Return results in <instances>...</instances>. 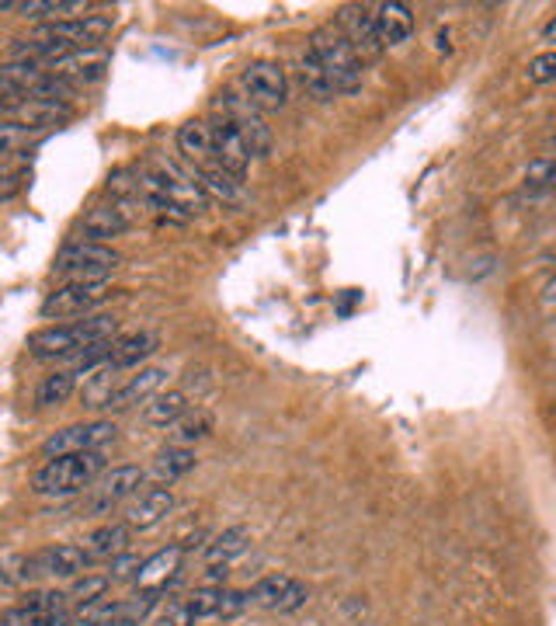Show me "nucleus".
I'll return each mask as SVG.
<instances>
[{
    "label": "nucleus",
    "mask_w": 556,
    "mask_h": 626,
    "mask_svg": "<svg viewBox=\"0 0 556 626\" xmlns=\"http://www.w3.org/2000/svg\"><path fill=\"white\" fill-rule=\"evenodd\" d=\"M119 320L112 313H94V317L73 320V324H60V327H46V331H35L28 338V352L35 359H70L80 348L98 345V341H112Z\"/></svg>",
    "instance_id": "1"
},
{
    "label": "nucleus",
    "mask_w": 556,
    "mask_h": 626,
    "mask_svg": "<svg viewBox=\"0 0 556 626\" xmlns=\"http://www.w3.org/2000/svg\"><path fill=\"white\" fill-rule=\"evenodd\" d=\"M310 49L320 60V67L327 70V77H331V84L338 94H355L358 87H362V60L355 56V49L348 46L345 32H341L334 21L331 25L313 28Z\"/></svg>",
    "instance_id": "2"
},
{
    "label": "nucleus",
    "mask_w": 556,
    "mask_h": 626,
    "mask_svg": "<svg viewBox=\"0 0 556 626\" xmlns=\"http://www.w3.org/2000/svg\"><path fill=\"white\" fill-rule=\"evenodd\" d=\"M105 470L101 453H77V456H60V460H49L46 467L32 477L35 494H46V498H67L84 487H91L98 480V473Z\"/></svg>",
    "instance_id": "3"
},
{
    "label": "nucleus",
    "mask_w": 556,
    "mask_h": 626,
    "mask_svg": "<svg viewBox=\"0 0 556 626\" xmlns=\"http://www.w3.org/2000/svg\"><path fill=\"white\" fill-rule=\"evenodd\" d=\"M122 265V254L112 251L108 244H91V240H77V244H67L60 254H56V272L70 275L73 282L84 279H105L108 272Z\"/></svg>",
    "instance_id": "4"
},
{
    "label": "nucleus",
    "mask_w": 556,
    "mask_h": 626,
    "mask_svg": "<svg viewBox=\"0 0 556 626\" xmlns=\"http://www.w3.org/2000/svg\"><path fill=\"white\" fill-rule=\"evenodd\" d=\"M115 439H119V428L112 421H84V425H70L63 432L49 435L42 442V456L46 460H60V456H77V453H101Z\"/></svg>",
    "instance_id": "5"
},
{
    "label": "nucleus",
    "mask_w": 556,
    "mask_h": 626,
    "mask_svg": "<svg viewBox=\"0 0 556 626\" xmlns=\"http://www.w3.org/2000/svg\"><path fill=\"white\" fill-rule=\"evenodd\" d=\"M108 32H112V18H108V14H80V18H60V21H53V25L39 28L35 39L60 42V46L73 49V53H87V49L98 46Z\"/></svg>",
    "instance_id": "6"
},
{
    "label": "nucleus",
    "mask_w": 556,
    "mask_h": 626,
    "mask_svg": "<svg viewBox=\"0 0 556 626\" xmlns=\"http://www.w3.org/2000/svg\"><path fill=\"white\" fill-rule=\"evenodd\" d=\"M219 115L244 136V143L251 147L254 157H268L272 154V129L265 126V119L258 115V108L247 98H237V94H219L216 101Z\"/></svg>",
    "instance_id": "7"
},
{
    "label": "nucleus",
    "mask_w": 556,
    "mask_h": 626,
    "mask_svg": "<svg viewBox=\"0 0 556 626\" xmlns=\"http://www.w3.org/2000/svg\"><path fill=\"white\" fill-rule=\"evenodd\" d=\"M7 91V87H4ZM0 115L14 122L21 129H49L60 126L73 115V108L67 101H53V98H21V94L7 91V101H0Z\"/></svg>",
    "instance_id": "8"
},
{
    "label": "nucleus",
    "mask_w": 556,
    "mask_h": 626,
    "mask_svg": "<svg viewBox=\"0 0 556 626\" xmlns=\"http://www.w3.org/2000/svg\"><path fill=\"white\" fill-rule=\"evenodd\" d=\"M240 84H244V98L251 101L261 112H278L289 98V84H285L282 67L272 60H258L240 74Z\"/></svg>",
    "instance_id": "9"
},
{
    "label": "nucleus",
    "mask_w": 556,
    "mask_h": 626,
    "mask_svg": "<svg viewBox=\"0 0 556 626\" xmlns=\"http://www.w3.org/2000/svg\"><path fill=\"white\" fill-rule=\"evenodd\" d=\"M112 293L108 279H84V282H67L63 289H56L46 303H42V317H77L98 307L105 296Z\"/></svg>",
    "instance_id": "10"
},
{
    "label": "nucleus",
    "mask_w": 556,
    "mask_h": 626,
    "mask_svg": "<svg viewBox=\"0 0 556 626\" xmlns=\"http://www.w3.org/2000/svg\"><path fill=\"white\" fill-rule=\"evenodd\" d=\"M310 599V588L292 574H268L251 588V602H258L268 613H296Z\"/></svg>",
    "instance_id": "11"
},
{
    "label": "nucleus",
    "mask_w": 556,
    "mask_h": 626,
    "mask_svg": "<svg viewBox=\"0 0 556 626\" xmlns=\"http://www.w3.org/2000/svg\"><path fill=\"white\" fill-rule=\"evenodd\" d=\"M338 28L345 32L348 46L355 49L358 60H379V56H383V42H379V32H376V14H369L365 7H358V4L341 7Z\"/></svg>",
    "instance_id": "12"
},
{
    "label": "nucleus",
    "mask_w": 556,
    "mask_h": 626,
    "mask_svg": "<svg viewBox=\"0 0 556 626\" xmlns=\"http://www.w3.org/2000/svg\"><path fill=\"white\" fill-rule=\"evenodd\" d=\"M209 129H212V157H216V164L240 181L247 174V167H251V157H254L251 147H247L244 136H240L237 129L223 119V115L212 119Z\"/></svg>",
    "instance_id": "13"
},
{
    "label": "nucleus",
    "mask_w": 556,
    "mask_h": 626,
    "mask_svg": "<svg viewBox=\"0 0 556 626\" xmlns=\"http://www.w3.org/2000/svg\"><path fill=\"white\" fill-rule=\"evenodd\" d=\"M181 557H185V547H181V543H174V547H164V550L153 553L150 560H143V564H139V571H136L139 592H153V595L164 592L167 581L178 578Z\"/></svg>",
    "instance_id": "14"
},
{
    "label": "nucleus",
    "mask_w": 556,
    "mask_h": 626,
    "mask_svg": "<svg viewBox=\"0 0 556 626\" xmlns=\"http://www.w3.org/2000/svg\"><path fill=\"white\" fill-rule=\"evenodd\" d=\"M146 473L139 467H115L108 470L105 477L98 480V487H94V508L98 512H105V508L119 505V501L133 498V494H139V487H143Z\"/></svg>",
    "instance_id": "15"
},
{
    "label": "nucleus",
    "mask_w": 556,
    "mask_h": 626,
    "mask_svg": "<svg viewBox=\"0 0 556 626\" xmlns=\"http://www.w3.org/2000/svg\"><path fill=\"white\" fill-rule=\"evenodd\" d=\"M122 369H115L112 362H105V366H98L94 373H87L84 387H80V407H87V411H105V407H112L115 393L122 387Z\"/></svg>",
    "instance_id": "16"
},
{
    "label": "nucleus",
    "mask_w": 556,
    "mask_h": 626,
    "mask_svg": "<svg viewBox=\"0 0 556 626\" xmlns=\"http://www.w3.org/2000/svg\"><path fill=\"white\" fill-rule=\"evenodd\" d=\"M164 380H167V369H160V366L139 369L136 376H126V380H122V387H119V393H115V400H112V407H115V411H129V407H136V404H143V400L157 397V390L164 387Z\"/></svg>",
    "instance_id": "17"
},
{
    "label": "nucleus",
    "mask_w": 556,
    "mask_h": 626,
    "mask_svg": "<svg viewBox=\"0 0 556 626\" xmlns=\"http://www.w3.org/2000/svg\"><path fill=\"white\" fill-rule=\"evenodd\" d=\"M174 508V494L171 487H150L143 498L136 501L126 512V526L129 529H153L157 522L167 519V512Z\"/></svg>",
    "instance_id": "18"
},
{
    "label": "nucleus",
    "mask_w": 556,
    "mask_h": 626,
    "mask_svg": "<svg viewBox=\"0 0 556 626\" xmlns=\"http://www.w3.org/2000/svg\"><path fill=\"white\" fill-rule=\"evenodd\" d=\"M376 32H379V42L386 46H400V42L411 39L414 32V14L407 4H397V0H390V4H379L376 7Z\"/></svg>",
    "instance_id": "19"
},
{
    "label": "nucleus",
    "mask_w": 556,
    "mask_h": 626,
    "mask_svg": "<svg viewBox=\"0 0 556 626\" xmlns=\"http://www.w3.org/2000/svg\"><path fill=\"white\" fill-rule=\"evenodd\" d=\"M160 338L153 331H133V334H122V338L112 341V352H108V362L115 369H133L143 359H150L157 352Z\"/></svg>",
    "instance_id": "20"
},
{
    "label": "nucleus",
    "mask_w": 556,
    "mask_h": 626,
    "mask_svg": "<svg viewBox=\"0 0 556 626\" xmlns=\"http://www.w3.org/2000/svg\"><path fill=\"white\" fill-rule=\"evenodd\" d=\"M126 230H129V216L119 206H94L84 216V223H80V234H84V240H91V244H105V240L126 234Z\"/></svg>",
    "instance_id": "21"
},
{
    "label": "nucleus",
    "mask_w": 556,
    "mask_h": 626,
    "mask_svg": "<svg viewBox=\"0 0 556 626\" xmlns=\"http://www.w3.org/2000/svg\"><path fill=\"white\" fill-rule=\"evenodd\" d=\"M178 150L185 154V160H192L195 171L216 164V160H212V129H209V122H202V119L185 122V126L178 129Z\"/></svg>",
    "instance_id": "22"
},
{
    "label": "nucleus",
    "mask_w": 556,
    "mask_h": 626,
    "mask_svg": "<svg viewBox=\"0 0 556 626\" xmlns=\"http://www.w3.org/2000/svg\"><path fill=\"white\" fill-rule=\"evenodd\" d=\"M42 571L46 574H56V578H80L84 574V567L91 564V557H87L84 547H73V543H56V547L42 550Z\"/></svg>",
    "instance_id": "23"
},
{
    "label": "nucleus",
    "mask_w": 556,
    "mask_h": 626,
    "mask_svg": "<svg viewBox=\"0 0 556 626\" xmlns=\"http://www.w3.org/2000/svg\"><path fill=\"white\" fill-rule=\"evenodd\" d=\"M129 536H133V529H129L126 522H112V526L94 529V533L87 536L84 550L91 560H115L119 553L129 550Z\"/></svg>",
    "instance_id": "24"
},
{
    "label": "nucleus",
    "mask_w": 556,
    "mask_h": 626,
    "mask_svg": "<svg viewBox=\"0 0 556 626\" xmlns=\"http://www.w3.org/2000/svg\"><path fill=\"white\" fill-rule=\"evenodd\" d=\"M192 470H195V449H188V446H167V449H160L157 460H153V480H157L160 487L174 484V480H181Z\"/></svg>",
    "instance_id": "25"
},
{
    "label": "nucleus",
    "mask_w": 556,
    "mask_h": 626,
    "mask_svg": "<svg viewBox=\"0 0 556 626\" xmlns=\"http://www.w3.org/2000/svg\"><path fill=\"white\" fill-rule=\"evenodd\" d=\"M185 414H188V393L185 390H167V393L150 397L143 418H146V425L167 428V425H174L178 418H185Z\"/></svg>",
    "instance_id": "26"
},
{
    "label": "nucleus",
    "mask_w": 556,
    "mask_h": 626,
    "mask_svg": "<svg viewBox=\"0 0 556 626\" xmlns=\"http://www.w3.org/2000/svg\"><path fill=\"white\" fill-rule=\"evenodd\" d=\"M247 543H251V529L247 526H230V529H223V533L216 536V540L206 547V564L209 567H216V564H230L233 557H240V553L247 550Z\"/></svg>",
    "instance_id": "27"
},
{
    "label": "nucleus",
    "mask_w": 556,
    "mask_h": 626,
    "mask_svg": "<svg viewBox=\"0 0 556 626\" xmlns=\"http://www.w3.org/2000/svg\"><path fill=\"white\" fill-rule=\"evenodd\" d=\"M0 11H18V14H25V18H56V14L87 11V4L84 0H28V4H11V0H4Z\"/></svg>",
    "instance_id": "28"
},
{
    "label": "nucleus",
    "mask_w": 556,
    "mask_h": 626,
    "mask_svg": "<svg viewBox=\"0 0 556 626\" xmlns=\"http://www.w3.org/2000/svg\"><path fill=\"white\" fill-rule=\"evenodd\" d=\"M73 390H77V373H70V369H56V373L42 376L39 390H35V404L56 407V404H63Z\"/></svg>",
    "instance_id": "29"
},
{
    "label": "nucleus",
    "mask_w": 556,
    "mask_h": 626,
    "mask_svg": "<svg viewBox=\"0 0 556 626\" xmlns=\"http://www.w3.org/2000/svg\"><path fill=\"white\" fill-rule=\"evenodd\" d=\"M77 620L63 609V613H42V609H32L21 602L18 609H7L0 616V626H73Z\"/></svg>",
    "instance_id": "30"
},
{
    "label": "nucleus",
    "mask_w": 556,
    "mask_h": 626,
    "mask_svg": "<svg viewBox=\"0 0 556 626\" xmlns=\"http://www.w3.org/2000/svg\"><path fill=\"white\" fill-rule=\"evenodd\" d=\"M212 432V414L209 411H188L185 418H178L171 425V446H188V442H199Z\"/></svg>",
    "instance_id": "31"
},
{
    "label": "nucleus",
    "mask_w": 556,
    "mask_h": 626,
    "mask_svg": "<svg viewBox=\"0 0 556 626\" xmlns=\"http://www.w3.org/2000/svg\"><path fill=\"white\" fill-rule=\"evenodd\" d=\"M108 588H112V578H108V574H80V578L70 585L67 599L80 609V606H91V602L105 599Z\"/></svg>",
    "instance_id": "32"
},
{
    "label": "nucleus",
    "mask_w": 556,
    "mask_h": 626,
    "mask_svg": "<svg viewBox=\"0 0 556 626\" xmlns=\"http://www.w3.org/2000/svg\"><path fill=\"white\" fill-rule=\"evenodd\" d=\"M199 185H202V192L219 195L223 202H237L240 199V181L233 178V174H226L219 164L202 167V171H199Z\"/></svg>",
    "instance_id": "33"
},
{
    "label": "nucleus",
    "mask_w": 556,
    "mask_h": 626,
    "mask_svg": "<svg viewBox=\"0 0 556 626\" xmlns=\"http://www.w3.org/2000/svg\"><path fill=\"white\" fill-rule=\"evenodd\" d=\"M303 84H306V91L320 101H331L334 94H338L334 91V84H331V77H327V70L320 67V60L313 56L310 46H306V53H303Z\"/></svg>",
    "instance_id": "34"
},
{
    "label": "nucleus",
    "mask_w": 556,
    "mask_h": 626,
    "mask_svg": "<svg viewBox=\"0 0 556 626\" xmlns=\"http://www.w3.org/2000/svg\"><path fill=\"white\" fill-rule=\"evenodd\" d=\"M39 574H46L42 571V557L39 553H21V557H11V560H4L0 564V581L4 585H25V581H32V578H39Z\"/></svg>",
    "instance_id": "35"
},
{
    "label": "nucleus",
    "mask_w": 556,
    "mask_h": 626,
    "mask_svg": "<svg viewBox=\"0 0 556 626\" xmlns=\"http://www.w3.org/2000/svg\"><path fill=\"white\" fill-rule=\"evenodd\" d=\"M115 616H119V602H112V599L105 595V599L91 602V606H80L73 620L84 623V626H112V623H115Z\"/></svg>",
    "instance_id": "36"
},
{
    "label": "nucleus",
    "mask_w": 556,
    "mask_h": 626,
    "mask_svg": "<svg viewBox=\"0 0 556 626\" xmlns=\"http://www.w3.org/2000/svg\"><path fill=\"white\" fill-rule=\"evenodd\" d=\"M219 595H223V588H195L192 595H188V609L195 613V620H206V616H216L219 613Z\"/></svg>",
    "instance_id": "37"
},
{
    "label": "nucleus",
    "mask_w": 556,
    "mask_h": 626,
    "mask_svg": "<svg viewBox=\"0 0 556 626\" xmlns=\"http://www.w3.org/2000/svg\"><path fill=\"white\" fill-rule=\"evenodd\" d=\"M529 80L532 84H553L556 80V49L539 53L536 60L529 63Z\"/></svg>",
    "instance_id": "38"
},
{
    "label": "nucleus",
    "mask_w": 556,
    "mask_h": 626,
    "mask_svg": "<svg viewBox=\"0 0 556 626\" xmlns=\"http://www.w3.org/2000/svg\"><path fill=\"white\" fill-rule=\"evenodd\" d=\"M247 602H251V595L247 592H233V588H223V595H219V613L223 620H230V616H240L247 609Z\"/></svg>",
    "instance_id": "39"
},
{
    "label": "nucleus",
    "mask_w": 556,
    "mask_h": 626,
    "mask_svg": "<svg viewBox=\"0 0 556 626\" xmlns=\"http://www.w3.org/2000/svg\"><path fill=\"white\" fill-rule=\"evenodd\" d=\"M157 626H195V613L188 609V602H171L157 616Z\"/></svg>",
    "instance_id": "40"
},
{
    "label": "nucleus",
    "mask_w": 556,
    "mask_h": 626,
    "mask_svg": "<svg viewBox=\"0 0 556 626\" xmlns=\"http://www.w3.org/2000/svg\"><path fill=\"white\" fill-rule=\"evenodd\" d=\"M25 140H28V129L14 126V122H0V157L11 154V150H18Z\"/></svg>",
    "instance_id": "41"
},
{
    "label": "nucleus",
    "mask_w": 556,
    "mask_h": 626,
    "mask_svg": "<svg viewBox=\"0 0 556 626\" xmlns=\"http://www.w3.org/2000/svg\"><path fill=\"white\" fill-rule=\"evenodd\" d=\"M139 564H143V560L139 557H133V553H119V557L112 560V574H108V578L112 581H122V578H129V574H136L139 571Z\"/></svg>",
    "instance_id": "42"
},
{
    "label": "nucleus",
    "mask_w": 556,
    "mask_h": 626,
    "mask_svg": "<svg viewBox=\"0 0 556 626\" xmlns=\"http://www.w3.org/2000/svg\"><path fill=\"white\" fill-rule=\"evenodd\" d=\"M226 564H216V567H209V574H206V588H219V581H226Z\"/></svg>",
    "instance_id": "43"
},
{
    "label": "nucleus",
    "mask_w": 556,
    "mask_h": 626,
    "mask_svg": "<svg viewBox=\"0 0 556 626\" xmlns=\"http://www.w3.org/2000/svg\"><path fill=\"white\" fill-rule=\"evenodd\" d=\"M543 39H546V42H553V46H556V14H553L550 21H546V28H543Z\"/></svg>",
    "instance_id": "44"
},
{
    "label": "nucleus",
    "mask_w": 556,
    "mask_h": 626,
    "mask_svg": "<svg viewBox=\"0 0 556 626\" xmlns=\"http://www.w3.org/2000/svg\"><path fill=\"white\" fill-rule=\"evenodd\" d=\"M546 300H550V303H556V279L550 282V286H546Z\"/></svg>",
    "instance_id": "45"
},
{
    "label": "nucleus",
    "mask_w": 556,
    "mask_h": 626,
    "mask_svg": "<svg viewBox=\"0 0 556 626\" xmlns=\"http://www.w3.org/2000/svg\"><path fill=\"white\" fill-rule=\"evenodd\" d=\"M0 192H4V174H0Z\"/></svg>",
    "instance_id": "46"
}]
</instances>
